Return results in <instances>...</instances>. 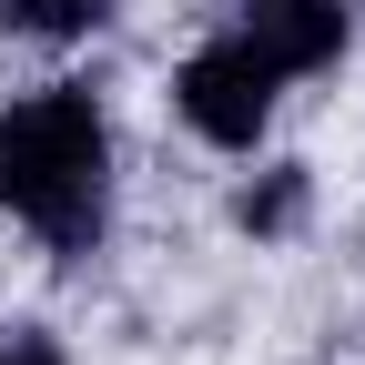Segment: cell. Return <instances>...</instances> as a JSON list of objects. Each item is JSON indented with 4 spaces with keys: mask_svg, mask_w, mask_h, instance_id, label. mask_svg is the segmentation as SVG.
Segmentation results:
<instances>
[{
    "mask_svg": "<svg viewBox=\"0 0 365 365\" xmlns=\"http://www.w3.org/2000/svg\"><path fill=\"white\" fill-rule=\"evenodd\" d=\"M0 203L51 254H91L112 213V132L91 91H31L0 112Z\"/></svg>",
    "mask_w": 365,
    "mask_h": 365,
    "instance_id": "6da1fadb",
    "label": "cell"
},
{
    "mask_svg": "<svg viewBox=\"0 0 365 365\" xmlns=\"http://www.w3.org/2000/svg\"><path fill=\"white\" fill-rule=\"evenodd\" d=\"M274 91H284V71H274L254 41H244V31L203 41V51L173 71V102H182V122H193L203 143H223V153H254V132L274 122Z\"/></svg>",
    "mask_w": 365,
    "mask_h": 365,
    "instance_id": "7a4b0ae2",
    "label": "cell"
},
{
    "mask_svg": "<svg viewBox=\"0 0 365 365\" xmlns=\"http://www.w3.org/2000/svg\"><path fill=\"white\" fill-rule=\"evenodd\" d=\"M234 31H244L284 81H294V71H325V61L345 51V31H355V21H345V0H244V21H234Z\"/></svg>",
    "mask_w": 365,
    "mask_h": 365,
    "instance_id": "3957f363",
    "label": "cell"
},
{
    "mask_svg": "<svg viewBox=\"0 0 365 365\" xmlns=\"http://www.w3.org/2000/svg\"><path fill=\"white\" fill-rule=\"evenodd\" d=\"M0 21L31 31V41H71V31H102L112 0H0Z\"/></svg>",
    "mask_w": 365,
    "mask_h": 365,
    "instance_id": "277c9868",
    "label": "cell"
},
{
    "mask_svg": "<svg viewBox=\"0 0 365 365\" xmlns=\"http://www.w3.org/2000/svg\"><path fill=\"white\" fill-rule=\"evenodd\" d=\"M294 213H304V173H294V163H284V173H274V182H264V193H244V223H254V234H284V223H294Z\"/></svg>",
    "mask_w": 365,
    "mask_h": 365,
    "instance_id": "5b68a950",
    "label": "cell"
},
{
    "mask_svg": "<svg viewBox=\"0 0 365 365\" xmlns=\"http://www.w3.org/2000/svg\"><path fill=\"white\" fill-rule=\"evenodd\" d=\"M0 365H61V355H51V335H21L11 355H0Z\"/></svg>",
    "mask_w": 365,
    "mask_h": 365,
    "instance_id": "8992f818",
    "label": "cell"
}]
</instances>
